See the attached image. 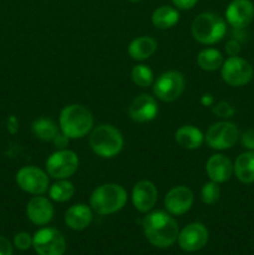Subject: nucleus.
Wrapping results in <instances>:
<instances>
[{
    "mask_svg": "<svg viewBox=\"0 0 254 255\" xmlns=\"http://www.w3.org/2000/svg\"><path fill=\"white\" fill-rule=\"evenodd\" d=\"M233 172L242 183H254V151H247L239 154L233 164Z\"/></svg>",
    "mask_w": 254,
    "mask_h": 255,
    "instance_id": "nucleus-20",
    "label": "nucleus"
},
{
    "mask_svg": "<svg viewBox=\"0 0 254 255\" xmlns=\"http://www.w3.org/2000/svg\"><path fill=\"white\" fill-rule=\"evenodd\" d=\"M0 255H12V246L5 237L0 236Z\"/></svg>",
    "mask_w": 254,
    "mask_h": 255,
    "instance_id": "nucleus-33",
    "label": "nucleus"
},
{
    "mask_svg": "<svg viewBox=\"0 0 254 255\" xmlns=\"http://www.w3.org/2000/svg\"><path fill=\"white\" fill-rule=\"evenodd\" d=\"M173 5L181 10H189L198 2V0H172Z\"/></svg>",
    "mask_w": 254,
    "mask_h": 255,
    "instance_id": "nucleus-34",
    "label": "nucleus"
},
{
    "mask_svg": "<svg viewBox=\"0 0 254 255\" xmlns=\"http://www.w3.org/2000/svg\"><path fill=\"white\" fill-rule=\"evenodd\" d=\"M179 14L174 7L169 5L157 7L152 14V24L158 29H169L178 22Z\"/></svg>",
    "mask_w": 254,
    "mask_h": 255,
    "instance_id": "nucleus-23",
    "label": "nucleus"
},
{
    "mask_svg": "<svg viewBox=\"0 0 254 255\" xmlns=\"http://www.w3.org/2000/svg\"><path fill=\"white\" fill-rule=\"evenodd\" d=\"M222 79L231 86H244L253 79V67L242 57L231 56L222 65Z\"/></svg>",
    "mask_w": 254,
    "mask_h": 255,
    "instance_id": "nucleus-8",
    "label": "nucleus"
},
{
    "mask_svg": "<svg viewBox=\"0 0 254 255\" xmlns=\"http://www.w3.org/2000/svg\"><path fill=\"white\" fill-rule=\"evenodd\" d=\"M31 129L32 133L39 139H42V141H52L55 136L59 133L57 126L54 124V121H51L50 119H45V117L35 120Z\"/></svg>",
    "mask_w": 254,
    "mask_h": 255,
    "instance_id": "nucleus-25",
    "label": "nucleus"
},
{
    "mask_svg": "<svg viewBox=\"0 0 254 255\" xmlns=\"http://www.w3.org/2000/svg\"><path fill=\"white\" fill-rule=\"evenodd\" d=\"M213 114L218 117H222V119H227L234 114V110L228 102H219L213 107Z\"/></svg>",
    "mask_w": 254,
    "mask_h": 255,
    "instance_id": "nucleus-30",
    "label": "nucleus"
},
{
    "mask_svg": "<svg viewBox=\"0 0 254 255\" xmlns=\"http://www.w3.org/2000/svg\"><path fill=\"white\" fill-rule=\"evenodd\" d=\"M157 49L156 40L151 36H139L137 39L132 40L128 45V55L133 60L137 61H143L151 57Z\"/></svg>",
    "mask_w": 254,
    "mask_h": 255,
    "instance_id": "nucleus-22",
    "label": "nucleus"
},
{
    "mask_svg": "<svg viewBox=\"0 0 254 255\" xmlns=\"http://www.w3.org/2000/svg\"><path fill=\"white\" fill-rule=\"evenodd\" d=\"M239 131L233 122L222 121L213 124L206 134V142L213 149H229L238 142Z\"/></svg>",
    "mask_w": 254,
    "mask_h": 255,
    "instance_id": "nucleus-7",
    "label": "nucleus"
},
{
    "mask_svg": "<svg viewBox=\"0 0 254 255\" xmlns=\"http://www.w3.org/2000/svg\"><path fill=\"white\" fill-rule=\"evenodd\" d=\"M158 197L156 186L149 181H141L134 184L132 191V203L141 213H148L154 207Z\"/></svg>",
    "mask_w": 254,
    "mask_h": 255,
    "instance_id": "nucleus-15",
    "label": "nucleus"
},
{
    "mask_svg": "<svg viewBox=\"0 0 254 255\" xmlns=\"http://www.w3.org/2000/svg\"><path fill=\"white\" fill-rule=\"evenodd\" d=\"M129 1H131V2H138V1H141V0H129Z\"/></svg>",
    "mask_w": 254,
    "mask_h": 255,
    "instance_id": "nucleus-38",
    "label": "nucleus"
},
{
    "mask_svg": "<svg viewBox=\"0 0 254 255\" xmlns=\"http://www.w3.org/2000/svg\"><path fill=\"white\" fill-rule=\"evenodd\" d=\"M202 104L204 105V106H211L212 104H213V101H214V99H213V96H212V95H203V96H202Z\"/></svg>",
    "mask_w": 254,
    "mask_h": 255,
    "instance_id": "nucleus-37",
    "label": "nucleus"
},
{
    "mask_svg": "<svg viewBox=\"0 0 254 255\" xmlns=\"http://www.w3.org/2000/svg\"><path fill=\"white\" fill-rule=\"evenodd\" d=\"M90 147L97 156L112 158L124 148V137L116 127L101 125L92 131L90 136Z\"/></svg>",
    "mask_w": 254,
    "mask_h": 255,
    "instance_id": "nucleus-4",
    "label": "nucleus"
},
{
    "mask_svg": "<svg viewBox=\"0 0 254 255\" xmlns=\"http://www.w3.org/2000/svg\"><path fill=\"white\" fill-rule=\"evenodd\" d=\"M132 81L139 87H148L153 82V72L146 65H137L131 71Z\"/></svg>",
    "mask_w": 254,
    "mask_h": 255,
    "instance_id": "nucleus-27",
    "label": "nucleus"
},
{
    "mask_svg": "<svg viewBox=\"0 0 254 255\" xmlns=\"http://www.w3.org/2000/svg\"><path fill=\"white\" fill-rule=\"evenodd\" d=\"M79 167V158L74 151L60 149L54 152L46 161V171L55 179H66L71 177Z\"/></svg>",
    "mask_w": 254,
    "mask_h": 255,
    "instance_id": "nucleus-6",
    "label": "nucleus"
},
{
    "mask_svg": "<svg viewBox=\"0 0 254 255\" xmlns=\"http://www.w3.org/2000/svg\"><path fill=\"white\" fill-rule=\"evenodd\" d=\"M204 141V136L202 131L197 127L187 125L179 127L176 131V142L186 149H196L202 146Z\"/></svg>",
    "mask_w": 254,
    "mask_h": 255,
    "instance_id": "nucleus-21",
    "label": "nucleus"
},
{
    "mask_svg": "<svg viewBox=\"0 0 254 255\" xmlns=\"http://www.w3.org/2000/svg\"><path fill=\"white\" fill-rule=\"evenodd\" d=\"M254 17V5L251 0H233L226 10L227 22L237 30L244 29Z\"/></svg>",
    "mask_w": 254,
    "mask_h": 255,
    "instance_id": "nucleus-14",
    "label": "nucleus"
},
{
    "mask_svg": "<svg viewBox=\"0 0 254 255\" xmlns=\"http://www.w3.org/2000/svg\"><path fill=\"white\" fill-rule=\"evenodd\" d=\"M32 247L39 255H64L66 242L55 228H42L32 237Z\"/></svg>",
    "mask_w": 254,
    "mask_h": 255,
    "instance_id": "nucleus-9",
    "label": "nucleus"
},
{
    "mask_svg": "<svg viewBox=\"0 0 254 255\" xmlns=\"http://www.w3.org/2000/svg\"><path fill=\"white\" fill-rule=\"evenodd\" d=\"M94 126V117L90 110L82 105H69L60 114V128L69 138L76 139L86 136Z\"/></svg>",
    "mask_w": 254,
    "mask_h": 255,
    "instance_id": "nucleus-2",
    "label": "nucleus"
},
{
    "mask_svg": "<svg viewBox=\"0 0 254 255\" xmlns=\"http://www.w3.org/2000/svg\"><path fill=\"white\" fill-rule=\"evenodd\" d=\"M219 196H221V189L216 182H208L204 184L201 191V198L204 204H214L219 199Z\"/></svg>",
    "mask_w": 254,
    "mask_h": 255,
    "instance_id": "nucleus-28",
    "label": "nucleus"
},
{
    "mask_svg": "<svg viewBox=\"0 0 254 255\" xmlns=\"http://www.w3.org/2000/svg\"><path fill=\"white\" fill-rule=\"evenodd\" d=\"M184 76L178 71L163 72L153 84V92L157 99L172 102L178 99L184 90Z\"/></svg>",
    "mask_w": 254,
    "mask_h": 255,
    "instance_id": "nucleus-10",
    "label": "nucleus"
},
{
    "mask_svg": "<svg viewBox=\"0 0 254 255\" xmlns=\"http://www.w3.org/2000/svg\"><path fill=\"white\" fill-rule=\"evenodd\" d=\"M206 171L212 182L224 183V182L229 181L233 174V163L227 156L213 154L207 161Z\"/></svg>",
    "mask_w": 254,
    "mask_h": 255,
    "instance_id": "nucleus-18",
    "label": "nucleus"
},
{
    "mask_svg": "<svg viewBox=\"0 0 254 255\" xmlns=\"http://www.w3.org/2000/svg\"><path fill=\"white\" fill-rule=\"evenodd\" d=\"M142 227L147 241L157 248H168L178 239V224L166 212L154 211L148 213L143 218Z\"/></svg>",
    "mask_w": 254,
    "mask_h": 255,
    "instance_id": "nucleus-1",
    "label": "nucleus"
},
{
    "mask_svg": "<svg viewBox=\"0 0 254 255\" xmlns=\"http://www.w3.org/2000/svg\"><path fill=\"white\" fill-rule=\"evenodd\" d=\"M27 218L36 226H45L50 223L54 217V207L51 202L41 196L32 197L26 206Z\"/></svg>",
    "mask_w": 254,
    "mask_h": 255,
    "instance_id": "nucleus-17",
    "label": "nucleus"
},
{
    "mask_svg": "<svg viewBox=\"0 0 254 255\" xmlns=\"http://www.w3.org/2000/svg\"><path fill=\"white\" fill-rule=\"evenodd\" d=\"M52 142H54V144L57 147V148L64 149L65 147L67 146V143H69V137L61 132V133H57L56 136H55V138L52 139Z\"/></svg>",
    "mask_w": 254,
    "mask_h": 255,
    "instance_id": "nucleus-35",
    "label": "nucleus"
},
{
    "mask_svg": "<svg viewBox=\"0 0 254 255\" xmlns=\"http://www.w3.org/2000/svg\"><path fill=\"white\" fill-rule=\"evenodd\" d=\"M192 35L198 42L212 45L221 41L227 32V24L219 15L202 12L192 22Z\"/></svg>",
    "mask_w": 254,
    "mask_h": 255,
    "instance_id": "nucleus-5",
    "label": "nucleus"
},
{
    "mask_svg": "<svg viewBox=\"0 0 254 255\" xmlns=\"http://www.w3.org/2000/svg\"><path fill=\"white\" fill-rule=\"evenodd\" d=\"M92 222V212L86 204H75L65 213V223L74 231H82Z\"/></svg>",
    "mask_w": 254,
    "mask_h": 255,
    "instance_id": "nucleus-19",
    "label": "nucleus"
},
{
    "mask_svg": "<svg viewBox=\"0 0 254 255\" xmlns=\"http://www.w3.org/2000/svg\"><path fill=\"white\" fill-rule=\"evenodd\" d=\"M7 127H9V131L11 132V133H15V132L17 131V121L14 116L10 117L9 122H7Z\"/></svg>",
    "mask_w": 254,
    "mask_h": 255,
    "instance_id": "nucleus-36",
    "label": "nucleus"
},
{
    "mask_svg": "<svg viewBox=\"0 0 254 255\" xmlns=\"http://www.w3.org/2000/svg\"><path fill=\"white\" fill-rule=\"evenodd\" d=\"M127 202V193L124 187L115 183H106L97 187L91 194V208L100 216L114 214L121 211Z\"/></svg>",
    "mask_w": 254,
    "mask_h": 255,
    "instance_id": "nucleus-3",
    "label": "nucleus"
},
{
    "mask_svg": "<svg viewBox=\"0 0 254 255\" xmlns=\"http://www.w3.org/2000/svg\"><path fill=\"white\" fill-rule=\"evenodd\" d=\"M192 206H193V193L188 187H173L164 197V207L172 216H183L191 209Z\"/></svg>",
    "mask_w": 254,
    "mask_h": 255,
    "instance_id": "nucleus-13",
    "label": "nucleus"
},
{
    "mask_svg": "<svg viewBox=\"0 0 254 255\" xmlns=\"http://www.w3.org/2000/svg\"><path fill=\"white\" fill-rule=\"evenodd\" d=\"M14 246L19 251H27L32 246V238L29 233L20 232L14 237Z\"/></svg>",
    "mask_w": 254,
    "mask_h": 255,
    "instance_id": "nucleus-29",
    "label": "nucleus"
},
{
    "mask_svg": "<svg viewBox=\"0 0 254 255\" xmlns=\"http://www.w3.org/2000/svg\"><path fill=\"white\" fill-rule=\"evenodd\" d=\"M16 183L26 193L41 196L49 189V177L37 167L26 166L17 171Z\"/></svg>",
    "mask_w": 254,
    "mask_h": 255,
    "instance_id": "nucleus-11",
    "label": "nucleus"
},
{
    "mask_svg": "<svg viewBox=\"0 0 254 255\" xmlns=\"http://www.w3.org/2000/svg\"><path fill=\"white\" fill-rule=\"evenodd\" d=\"M75 193V187L71 182L66 179H59V182L52 184L49 188V196L55 202H67L72 198Z\"/></svg>",
    "mask_w": 254,
    "mask_h": 255,
    "instance_id": "nucleus-26",
    "label": "nucleus"
},
{
    "mask_svg": "<svg viewBox=\"0 0 254 255\" xmlns=\"http://www.w3.org/2000/svg\"><path fill=\"white\" fill-rule=\"evenodd\" d=\"M158 114V105L151 95L142 94L131 102L128 115L136 122L152 121Z\"/></svg>",
    "mask_w": 254,
    "mask_h": 255,
    "instance_id": "nucleus-16",
    "label": "nucleus"
},
{
    "mask_svg": "<svg viewBox=\"0 0 254 255\" xmlns=\"http://www.w3.org/2000/svg\"><path fill=\"white\" fill-rule=\"evenodd\" d=\"M197 64L204 71H214L223 65V56L216 49H204L197 56Z\"/></svg>",
    "mask_w": 254,
    "mask_h": 255,
    "instance_id": "nucleus-24",
    "label": "nucleus"
},
{
    "mask_svg": "<svg viewBox=\"0 0 254 255\" xmlns=\"http://www.w3.org/2000/svg\"><path fill=\"white\" fill-rule=\"evenodd\" d=\"M242 144L246 148L254 151V131L253 129H248L242 134Z\"/></svg>",
    "mask_w": 254,
    "mask_h": 255,
    "instance_id": "nucleus-31",
    "label": "nucleus"
},
{
    "mask_svg": "<svg viewBox=\"0 0 254 255\" xmlns=\"http://www.w3.org/2000/svg\"><path fill=\"white\" fill-rule=\"evenodd\" d=\"M226 51L229 56H238L239 51H241V45L237 40H229L226 45Z\"/></svg>",
    "mask_w": 254,
    "mask_h": 255,
    "instance_id": "nucleus-32",
    "label": "nucleus"
},
{
    "mask_svg": "<svg viewBox=\"0 0 254 255\" xmlns=\"http://www.w3.org/2000/svg\"><path fill=\"white\" fill-rule=\"evenodd\" d=\"M177 241L184 252H197L208 242V231L202 223H191L179 232Z\"/></svg>",
    "mask_w": 254,
    "mask_h": 255,
    "instance_id": "nucleus-12",
    "label": "nucleus"
}]
</instances>
